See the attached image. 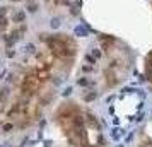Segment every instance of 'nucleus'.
<instances>
[{
	"label": "nucleus",
	"mask_w": 152,
	"mask_h": 147,
	"mask_svg": "<svg viewBox=\"0 0 152 147\" xmlns=\"http://www.w3.org/2000/svg\"><path fill=\"white\" fill-rule=\"evenodd\" d=\"M142 118H144V113H140V115H139V116H137L135 120H137V122H142Z\"/></svg>",
	"instance_id": "obj_13"
},
{
	"label": "nucleus",
	"mask_w": 152,
	"mask_h": 147,
	"mask_svg": "<svg viewBox=\"0 0 152 147\" xmlns=\"http://www.w3.org/2000/svg\"><path fill=\"white\" fill-rule=\"evenodd\" d=\"M74 33H75V36H80V38L89 36V33H87V29L84 28V26H77V28L74 29Z\"/></svg>",
	"instance_id": "obj_1"
},
{
	"label": "nucleus",
	"mask_w": 152,
	"mask_h": 147,
	"mask_svg": "<svg viewBox=\"0 0 152 147\" xmlns=\"http://www.w3.org/2000/svg\"><path fill=\"white\" fill-rule=\"evenodd\" d=\"M14 55H16V51H14V50H9V51H7V57L9 58H12Z\"/></svg>",
	"instance_id": "obj_12"
},
{
	"label": "nucleus",
	"mask_w": 152,
	"mask_h": 147,
	"mask_svg": "<svg viewBox=\"0 0 152 147\" xmlns=\"http://www.w3.org/2000/svg\"><path fill=\"white\" fill-rule=\"evenodd\" d=\"M77 84H79V86H87V79L80 77V79H79V81H77Z\"/></svg>",
	"instance_id": "obj_10"
},
{
	"label": "nucleus",
	"mask_w": 152,
	"mask_h": 147,
	"mask_svg": "<svg viewBox=\"0 0 152 147\" xmlns=\"http://www.w3.org/2000/svg\"><path fill=\"white\" fill-rule=\"evenodd\" d=\"M26 51H27V53H34V51H36V46H34L33 43H27V45H26Z\"/></svg>",
	"instance_id": "obj_6"
},
{
	"label": "nucleus",
	"mask_w": 152,
	"mask_h": 147,
	"mask_svg": "<svg viewBox=\"0 0 152 147\" xmlns=\"http://www.w3.org/2000/svg\"><path fill=\"white\" fill-rule=\"evenodd\" d=\"M123 133H125L123 130H120V128H113V130H111V139H113V140H120L121 137H123Z\"/></svg>",
	"instance_id": "obj_2"
},
{
	"label": "nucleus",
	"mask_w": 152,
	"mask_h": 147,
	"mask_svg": "<svg viewBox=\"0 0 152 147\" xmlns=\"http://www.w3.org/2000/svg\"><path fill=\"white\" fill-rule=\"evenodd\" d=\"M92 57L94 58H101V51H99V50H92Z\"/></svg>",
	"instance_id": "obj_11"
},
{
	"label": "nucleus",
	"mask_w": 152,
	"mask_h": 147,
	"mask_svg": "<svg viewBox=\"0 0 152 147\" xmlns=\"http://www.w3.org/2000/svg\"><path fill=\"white\" fill-rule=\"evenodd\" d=\"M0 147H2V145H0Z\"/></svg>",
	"instance_id": "obj_14"
},
{
	"label": "nucleus",
	"mask_w": 152,
	"mask_h": 147,
	"mask_svg": "<svg viewBox=\"0 0 152 147\" xmlns=\"http://www.w3.org/2000/svg\"><path fill=\"white\" fill-rule=\"evenodd\" d=\"M50 26H51V29H58L60 28V19H51V22H50Z\"/></svg>",
	"instance_id": "obj_4"
},
{
	"label": "nucleus",
	"mask_w": 152,
	"mask_h": 147,
	"mask_svg": "<svg viewBox=\"0 0 152 147\" xmlns=\"http://www.w3.org/2000/svg\"><path fill=\"white\" fill-rule=\"evenodd\" d=\"M24 17H26L24 12H17L16 17H14V21H17V22H22V21H24Z\"/></svg>",
	"instance_id": "obj_5"
},
{
	"label": "nucleus",
	"mask_w": 152,
	"mask_h": 147,
	"mask_svg": "<svg viewBox=\"0 0 152 147\" xmlns=\"http://www.w3.org/2000/svg\"><path fill=\"white\" fill-rule=\"evenodd\" d=\"M12 128H14L12 123H5V125H4V132H10Z\"/></svg>",
	"instance_id": "obj_8"
},
{
	"label": "nucleus",
	"mask_w": 152,
	"mask_h": 147,
	"mask_svg": "<svg viewBox=\"0 0 152 147\" xmlns=\"http://www.w3.org/2000/svg\"><path fill=\"white\" fill-rule=\"evenodd\" d=\"M96 60H98V58H94L92 55H87V57H86V62H89V63H92V65L96 63Z\"/></svg>",
	"instance_id": "obj_7"
},
{
	"label": "nucleus",
	"mask_w": 152,
	"mask_h": 147,
	"mask_svg": "<svg viewBox=\"0 0 152 147\" xmlns=\"http://www.w3.org/2000/svg\"><path fill=\"white\" fill-rule=\"evenodd\" d=\"M96 98H98V92H94V91H91V92H87L86 96H84V101H86V103H91V101H94Z\"/></svg>",
	"instance_id": "obj_3"
},
{
	"label": "nucleus",
	"mask_w": 152,
	"mask_h": 147,
	"mask_svg": "<svg viewBox=\"0 0 152 147\" xmlns=\"http://www.w3.org/2000/svg\"><path fill=\"white\" fill-rule=\"evenodd\" d=\"M70 94H72V87H67V89L62 92V96H63V98H67V96H70Z\"/></svg>",
	"instance_id": "obj_9"
}]
</instances>
